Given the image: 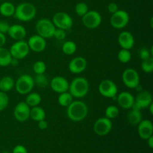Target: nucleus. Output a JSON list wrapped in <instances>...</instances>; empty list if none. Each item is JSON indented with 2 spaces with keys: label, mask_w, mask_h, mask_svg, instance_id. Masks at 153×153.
<instances>
[{
  "label": "nucleus",
  "mask_w": 153,
  "mask_h": 153,
  "mask_svg": "<svg viewBox=\"0 0 153 153\" xmlns=\"http://www.w3.org/2000/svg\"><path fill=\"white\" fill-rule=\"evenodd\" d=\"M73 99L74 97L71 95V94L69 91H66V92L59 94L58 97V102L62 107L67 108L73 102Z\"/></svg>",
  "instance_id": "obj_28"
},
{
  "label": "nucleus",
  "mask_w": 153,
  "mask_h": 153,
  "mask_svg": "<svg viewBox=\"0 0 153 153\" xmlns=\"http://www.w3.org/2000/svg\"><path fill=\"white\" fill-rule=\"evenodd\" d=\"M98 91L102 97L108 99H112L117 95L118 88L114 81L111 79H104L99 85Z\"/></svg>",
  "instance_id": "obj_9"
},
{
  "label": "nucleus",
  "mask_w": 153,
  "mask_h": 153,
  "mask_svg": "<svg viewBox=\"0 0 153 153\" xmlns=\"http://www.w3.org/2000/svg\"><path fill=\"white\" fill-rule=\"evenodd\" d=\"M139 57H140V59L143 61V60H146L149 58L150 57H153V53H152V48H151L150 50L146 48H142L139 51Z\"/></svg>",
  "instance_id": "obj_37"
},
{
  "label": "nucleus",
  "mask_w": 153,
  "mask_h": 153,
  "mask_svg": "<svg viewBox=\"0 0 153 153\" xmlns=\"http://www.w3.org/2000/svg\"><path fill=\"white\" fill-rule=\"evenodd\" d=\"M88 10H89L88 5L87 4V3L83 2V1L77 3L75 6V12L80 17H82Z\"/></svg>",
  "instance_id": "obj_35"
},
{
  "label": "nucleus",
  "mask_w": 153,
  "mask_h": 153,
  "mask_svg": "<svg viewBox=\"0 0 153 153\" xmlns=\"http://www.w3.org/2000/svg\"><path fill=\"white\" fill-rule=\"evenodd\" d=\"M88 67V61L84 57L77 56L73 58L69 62L68 68L70 73L73 74H80L83 73Z\"/></svg>",
  "instance_id": "obj_17"
},
{
  "label": "nucleus",
  "mask_w": 153,
  "mask_h": 153,
  "mask_svg": "<svg viewBox=\"0 0 153 153\" xmlns=\"http://www.w3.org/2000/svg\"><path fill=\"white\" fill-rule=\"evenodd\" d=\"M6 36L5 34L0 33V47H3L6 43Z\"/></svg>",
  "instance_id": "obj_43"
},
{
  "label": "nucleus",
  "mask_w": 153,
  "mask_h": 153,
  "mask_svg": "<svg viewBox=\"0 0 153 153\" xmlns=\"http://www.w3.org/2000/svg\"><path fill=\"white\" fill-rule=\"evenodd\" d=\"M117 101L122 108L129 110L134 102V97L128 91H122L117 95Z\"/></svg>",
  "instance_id": "obj_20"
},
{
  "label": "nucleus",
  "mask_w": 153,
  "mask_h": 153,
  "mask_svg": "<svg viewBox=\"0 0 153 153\" xmlns=\"http://www.w3.org/2000/svg\"><path fill=\"white\" fill-rule=\"evenodd\" d=\"M67 117L73 122H81L88 117V107L86 103L81 100H73L67 107Z\"/></svg>",
  "instance_id": "obj_1"
},
{
  "label": "nucleus",
  "mask_w": 153,
  "mask_h": 153,
  "mask_svg": "<svg viewBox=\"0 0 153 153\" xmlns=\"http://www.w3.org/2000/svg\"><path fill=\"white\" fill-rule=\"evenodd\" d=\"M122 81L126 87L134 89L140 85V75L134 68H127L123 72Z\"/></svg>",
  "instance_id": "obj_11"
},
{
  "label": "nucleus",
  "mask_w": 153,
  "mask_h": 153,
  "mask_svg": "<svg viewBox=\"0 0 153 153\" xmlns=\"http://www.w3.org/2000/svg\"><path fill=\"white\" fill-rule=\"evenodd\" d=\"M69 85H70L69 81L66 78L61 76H55L49 82V86L51 89L58 94L68 91Z\"/></svg>",
  "instance_id": "obj_15"
},
{
  "label": "nucleus",
  "mask_w": 153,
  "mask_h": 153,
  "mask_svg": "<svg viewBox=\"0 0 153 153\" xmlns=\"http://www.w3.org/2000/svg\"><path fill=\"white\" fill-rule=\"evenodd\" d=\"M147 108H149V112H150L151 114H153V102L149 106V107Z\"/></svg>",
  "instance_id": "obj_46"
},
{
  "label": "nucleus",
  "mask_w": 153,
  "mask_h": 153,
  "mask_svg": "<svg viewBox=\"0 0 153 153\" xmlns=\"http://www.w3.org/2000/svg\"><path fill=\"white\" fill-rule=\"evenodd\" d=\"M34 85H37L38 87L41 88H45L49 85V82L48 80V78L43 74H35V77L34 78Z\"/></svg>",
  "instance_id": "obj_30"
},
{
  "label": "nucleus",
  "mask_w": 153,
  "mask_h": 153,
  "mask_svg": "<svg viewBox=\"0 0 153 153\" xmlns=\"http://www.w3.org/2000/svg\"><path fill=\"white\" fill-rule=\"evenodd\" d=\"M82 18V24L88 29H96L102 23V17L100 12L95 10H88Z\"/></svg>",
  "instance_id": "obj_6"
},
{
  "label": "nucleus",
  "mask_w": 153,
  "mask_h": 153,
  "mask_svg": "<svg viewBox=\"0 0 153 153\" xmlns=\"http://www.w3.org/2000/svg\"><path fill=\"white\" fill-rule=\"evenodd\" d=\"M153 102L152 96L149 91H141L134 97V102L132 108L139 110L147 108Z\"/></svg>",
  "instance_id": "obj_13"
},
{
  "label": "nucleus",
  "mask_w": 153,
  "mask_h": 153,
  "mask_svg": "<svg viewBox=\"0 0 153 153\" xmlns=\"http://www.w3.org/2000/svg\"><path fill=\"white\" fill-rule=\"evenodd\" d=\"M9 37L14 40H22L26 37L27 31L23 25L20 24H13L10 25L7 33Z\"/></svg>",
  "instance_id": "obj_21"
},
{
  "label": "nucleus",
  "mask_w": 153,
  "mask_h": 153,
  "mask_svg": "<svg viewBox=\"0 0 153 153\" xmlns=\"http://www.w3.org/2000/svg\"><path fill=\"white\" fill-rule=\"evenodd\" d=\"M130 16L127 11L124 10H118L114 13L111 14L110 18V24L114 28L123 29L128 24Z\"/></svg>",
  "instance_id": "obj_10"
},
{
  "label": "nucleus",
  "mask_w": 153,
  "mask_h": 153,
  "mask_svg": "<svg viewBox=\"0 0 153 153\" xmlns=\"http://www.w3.org/2000/svg\"><path fill=\"white\" fill-rule=\"evenodd\" d=\"M34 78L28 74H22L15 82L14 88L21 95H27L31 92L34 87Z\"/></svg>",
  "instance_id": "obj_4"
},
{
  "label": "nucleus",
  "mask_w": 153,
  "mask_h": 153,
  "mask_svg": "<svg viewBox=\"0 0 153 153\" xmlns=\"http://www.w3.org/2000/svg\"><path fill=\"white\" fill-rule=\"evenodd\" d=\"M117 41L121 49H128V50L132 49L135 43L134 35L128 31H123L120 33L117 37Z\"/></svg>",
  "instance_id": "obj_18"
},
{
  "label": "nucleus",
  "mask_w": 153,
  "mask_h": 153,
  "mask_svg": "<svg viewBox=\"0 0 153 153\" xmlns=\"http://www.w3.org/2000/svg\"><path fill=\"white\" fill-rule=\"evenodd\" d=\"M25 102L31 108L34 107V106H38L41 103L42 97L38 93L30 92L29 94H27Z\"/></svg>",
  "instance_id": "obj_26"
},
{
  "label": "nucleus",
  "mask_w": 153,
  "mask_h": 153,
  "mask_svg": "<svg viewBox=\"0 0 153 153\" xmlns=\"http://www.w3.org/2000/svg\"><path fill=\"white\" fill-rule=\"evenodd\" d=\"M18 64H19V60L16 59V58H12L11 61H10V65L13 66V67H15V66H17V65H18Z\"/></svg>",
  "instance_id": "obj_45"
},
{
  "label": "nucleus",
  "mask_w": 153,
  "mask_h": 153,
  "mask_svg": "<svg viewBox=\"0 0 153 153\" xmlns=\"http://www.w3.org/2000/svg\"><path fill=\"white\" fill-rule=\"evenodd\" d=\"M12 153H28V150L23 145H16L13 147Z\"/></svg>",
  "instance_id": "obj_41"
},
{
  "label": "nucleus",
  "mask_w": 153,
  "mask_h": 153,
  "mask_svg": "<svg viewBox=\"0 0 153 153\" xmlns=\"http://www.w3.org/2000/svg\"><path fill=\"white\" fill-rule=\"evenodd\" d=\"M140 67L145 73H152L153 72V57L143 60L140 64Z\"/></svg>",
  "instance_id": "obj_33"
},
{
  "label": "nucleus",
  "mask_w": 153,
  "mask_h": 153,
  "mask_svg": "<svg viewBox=\"0 0 153 153\" xmlns=\"http://www.w3.org/2000/svg\"><path fill=\"white\" fill-rule=\"evenodd\" d=\"M127 121L128 124L131 126H137L140 123V121L143 120V114L141 113V110L131 108L129 109L126 116Z\"/></svg>",
  "instance_id": "obj_22"
},
{
  "label": "nucleus",
  "mask_w": 153,
  "mask_h": 153,
  "mask_svg": "<svg viewBox=\"0 0 153 153\" xmlns=\"http://www.w3.org/2000/svg\"><path fill=\"white\" fill-rule=\"evenodd\" d=\"M9 51H10L12 58L20 61L28 56L30 49L27 41H25V40H22L15 41L11 45Z\"/></svg>",
  "instance_id": "obj_7"
},
{
  "label": "nucleus",
  "mask_w": 153,
  "mask_h": 153,
  "mask_svg": "<svg viewBox=\"0 0 153 153\" xmlns=\"http://www.w3.org/2000/svg\"><path fill=\"white\" fill-rule=\"evenodd\" d=\"M66 37H67V32L65 30L61 29V28H55V31H54L53 37L58 40H65Z\"/></svg>",
  "instance_id": "obj_38"
},
{
  "label": "nucleus",
  "mask_w": 153,
  "mask_h": 153,
  "mask_svg": "<svg viewBox=\"0 0 153 153\" xmlns=\"http://www.w3.org/2000/svg\"><path fill=\"white\" fill-rule=\"evenodd\" d=\"M139 137L143 140H147L153 135V124L149 120H142L137 126Z\"/></svg>",
  "instance_id": "obj_19"
},
{
  "label": "nucleus",
  "mask_w": 153,
  "mask_h": 153,
  "mask_svg": "<svg viewBox=\"0 0 153 153\" xmlns=\"http://www.w3.org/2000/svg\"><path fill=\"white\" fill-rule=\"evenodd\" d=\"M12 56L9 49H6L4 46L0 47V67H6L10 66Z\"/></svg>",
  "instance_id": "obj_27"
},
{
  "label": "nucleus",
  "mask_w": 153,
  "mask_h": 153,
  "mask_svg": "<svg viewBox=\"0 0 153 153\" xmlns=\"http://www.w3.org/2000/svg\"><path fill=\"white\" fill-rule=\"evenodd\" d=\"M113 123L111 120L105 117H100L94 124V131L98 136H105L111 131Z\"/></svg>",
  "instance_id": "obj_12"
},
{
  "label": "nucleus",
  "mask_w": 153,
  "mask_h": 153,
  "mask_svg": "<svg viewBox=\"0 0 153 153\" xmlns=\"http://www.w3.org/2000/svg\"><path fill=\"white\" fill-rule=\"evenodd\" d=\"M10 24L6 20H0V33L6 34L10 28Z\"/></svg>",
  "instance_id": "obj_39"
},
{
  "label": "nucleus",
  "mask_w": 153,
  "mask_h": 153,
  "mask_svg": "<svg viewBox=\"0 0 153 153\" xmlns=\"http://www.w3.org/2000/svg\"><path fill=\"white\" fill-rule=\"evenodd\" d=\"M15 81L11 76H3L0 79V91L7 93L14 88Z\"/></svg>",
  "instance_id": "obj_23"
},
{
  "label": "nucleus",
  "mask_w": 153,
  "mask_h": 153,
  "mask_svg": "<svg viewBox=\"0 0 153 153\" xmlns=\"http://www.w3.org/2000/svg\"><path fill=\"white\" fill-rule=\"evenodd\" d=\"M32 69L35 74H43L46 71V64L43 61H37L33 64Z\"/></svg>",
  "instance_id": "obj_34"
},
{
  "label": "nucleus",
  "mask_w": 153,
  "mask_h": 153,
  "mask_svg": "<svg viewBox=\"0 0 153 153\" xmlns=\"http://www.w3.org/2000/svg\"><path fill=\"white\" fill-rule=\"evenodd\" d=\"M89 89L90 85L88 79L85 77L78 76L70 82L68 91L74 98L82 99L88 95Z\"/></svg>",
  "instance_id": "obj_2"
},
{
  "label": "nucleus",
  "mask_w": 153,
  "mask_h": 153,
  "mask_svg": "<svg viewBox=\"0 0 153 153\" xmlns=\"http://www.w3.org/2000/svg\"><path fill=\"white\" fill-rule=\"evenodd\" d=\"M35 29L37 34L46 40L53 37L55 26L52 20L46 18H42L36 22Z\"/></svg>",
  "instance_id": "obj_5"
},
{
  "label": "nucleus",
  "mask_w": 153,
  "mask_h": 153,
  "mask_svg": "<svg viewBox=\"0 0 153 153\" xmlns=\"http://www.w3.org/2000/svg\"><path fill=\"white\" fill-rule=\"evenodd\" d=\"M117 58L120 62L123 64L128 63L131 60V53L130 50L125 49H121L117 53Z\"/></svg>",
  "instance_id": "obj_32"
},
{
  "label": "nucleus",
  "mask_w": 153,
  "mask_h": 153,
  "mask_svg": "<svg viewBox=\"0 0 153 153\" xmlns=\"http://www.w3.org/2000/svg\"><path fill=\"white\" fill-rule=\"evenodd\" d=\"M15 5L10 1H4L0 4V14L5 17L13 16L15 12Z\"/></svg>",
  "instance_id": "obj_25"
},
{
  "label": "nucleus",
  "mask_w": 153,
  "mask_h": 153,
  "mask_svg": "<svg viewBox=\"0 0 153 153\" xmlns=\"http://www.w3.org/2000/svg\"><path fill=\"white\" fill-rule=\"evenodd\" d=\"M37 9L30 2H22L15 7L13 17L21 22H29L35 17Z\"/></svg>",
  "instance_id": "obj_3"
},
{
  "label": "nucleus",
  "mask_w": 153,
  "mask_h": 153,
  "mask_svg": "<svg viewBox=\"0 0 153 153\" xmlns=\"http://www.w3.org/2000/svg\"><path fill=\"white\" fill-rule=\"evenodd\" d=\"M147 144L150 149H153V135L147 139Z\"/></svg>",
  "instance_id": "obj_44"
},
{
  "label": "nucleus",
  "mask_w": 153,
  "mask_h": 153,
  "mask_svg": "<svg viewBox=\"0 0 153 153\" xmlns=\"http://www.w3.org/2000/svg\"><path fill=\"white\" fill-rule=\"evenodd\" d=\"M30 110L31 107L25 103V102H19L13 108V117L16 121L23 123L30 118Z\"/></svg>",
  "instance_id": "obj_14"
},
{
  "label": "nucleus",
  "mask_w": 153,
  "mask_h": 153,
  "mask_svg": "<svg viewBox=\"0 0 153 153\" xmlns=\"http://www.w3.org/2000/svg\"><path fill=\"white\" fill-rule=\"evenodd\" d=\"M61 50L65 55H73L77 50V45L73 40H67L62 45Z\"/></svg>",
  "instance_id": "obj_29"
},
{
  "label": "nucleus",
  "mask_w": 153,
  "mask_h": 153,
  "mask_svg": "<svg viewBox=\"0 0 153 153\" xmlns=\"http://www.w3.org/2000/svg\"><path fill=\"white\" fill-rule=\"evenodd\" d=\"M52 21L55 28H61L65 31L70 30L73 25V19L72 16L64 11H59L55 13Z\"/></svg>",
  "instance_id": "obj_8"
},
{
  "label": "nucleus",
  "mask_w": 153,
  "mask_h": 153,
  "mask_svg": "<svg viewBox=\"0 0 153 153\" xmlns=\"http://www.w3.org/2000/svg\"><path fill=\"white\" fill-rule=\"evenodd\" d=\"M119 108L116 105H108L105 108V117L108 118L110 120H114L115 118H117L119 116Z\"/></svg>",
  "instance_id": "obj_31"
},
{
  "label": "nucleus",
  "mask_w": 153,
  "mask_h": 153,
  "mask_svg": "<svg viewBox=\"0 0 153 153\" xmlns=\"http://www.w3.org/2000/svg\"><path fill=\"white\" fill-rule=\"evenodd\" d=\"M9 104V97L7 93L0 91V111L7 108Z\"/></svg>",
  "instance_id": "obj_36"
},
{
  "label": "nucleus",
  "mask_w": 153,
  "mask_h": 153,
  "mask_svg": "<svg viewBox=\"0 0 153 153\" xmlns=\"http://www.w3.org/2000/svg\"><path fill=\"white\" fill-rule=\"evenodd\" d=\"M107 8L109 13H110L111 14H113V13H114L115 12H117L119 10V6H118V4H117V3L111 2L108 4Z\"/></svg>",
  "instance_id": "obj_40"
},
{
  "label": "nucleus",
  "mask_w": 153,
  "mask_h": 153,
  "mask_svg": "<svg viewBox=\"0 0 153 153\" xmlns=\"http://www.w3.org/2000/svg\"><path fill=\"white\" fill-rule=\"evenodd\" d=\"M37 123V127L40 128V130H45L48 128V122L46 120V119L38 121Z\"/></svg>",
  "instance_id": "obj_42"
},
{
  "label": "nucleus",
  "mask_w": 153,
  "mask_h": 153,
  "mask_svg": "<svg viewBox=\"0 0 153 153\" xmlns=\"http://www.w3.org/2000/svg\"><path fill=\"white\" fill-rule=\"evenodd\" d=\"M46 114L44 109L40 106H34L30 110V118L35 122L46 119Z\"/></svg>",
  "instance_id": "obj_24"
},
{
  "label": "nucleus",
  "mask_w": 153,
  "mask_h": 153,
  "mask_svg": "<svg viewBox=\"0 0 153 153\" xmlns=\"http://www.w3.org/2000/svg\"><path fill=\"white\" fill-rule=\"evenodd\" d=\"M27 43L30 50L34 52H42L46 49V40L38 34H34L28 38Z\"/></svg>",
  "instance_id": "obj_16"
}]
</instances>
